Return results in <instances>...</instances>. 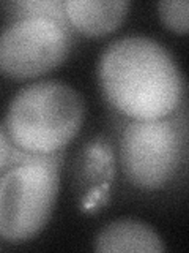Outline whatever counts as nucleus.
<instances>
[{
	"mask_svg": "<svg viewBox=\"0 0 189 253\" xmlns=\"http://www.w3.org/2000/svg\"><path fill=\"white\" fill-rule=\"evenodd\" d=\"M13 152L14 147L11 144L10 136L5 130L0 128V171H3L6 165L13 160Z\"/></svg>",
	"mask_w": 189,
	"mask_h": 253,
	"instance_id": "obj_10",
	"label": "nucleus"
},
{
	"mask_svg": "<svg viewBox=\"0 0 189 253\" xmlns=\"http://www.w3.org/2000/svg\"><path fill=\"white\" fill-rule=\"evenodd\" d=\"M161 21L165 27L177 32V34H186L189 29L188 14H189V3L186 0H170V2H159Z\"/></svg>",
	"mask_w": 189,
	"mask_h": 253,
	"instance_id": "obj_8",
	"label": "nucleus"
},
{
	"mask_svg": "<svg viewBox=\"0 0 189 253\" xmlns=\"http://www.w3.org/2000/svg\"><path fill=\"white\" fill-rule=\"evenodd\" d=\"M22 16H46V18L57 19L60 22H68L65 14L63 2L59 0H33V2H19L16 3Z\"/></svg>",
	"mask_w": 189,
	"mask_h": 253,
	"instance_id": "obj_9",
	"label": "nucleus"
},
{
	"mask_svg": "<svg viewBox=\"0 0 189 253\" xmlns=\"http://www.w3.org/2000/svg\"><path fill=\"white\" fill-rule=\"evenodd\" d=\"M66 19L90 37L106 35L115 30L129 10L126 0H68L63 3Z\"/></svg>",
	"mask_w": 189,
	"mask_h": 253,
	"instance_id": "obj_6",
	"label": "nucleus"
},
{
	"mask_svg": "<svg viewBox=\"0 0 189 253\" xmlns=\"http://www.w3.org/2000/svg\"><path fill=\"white\" fill-rule=\"evenodd\" d=\"M84 116V100L76 89L60 81H39L11 100L6 131L21 150L57 154L79 133Z\"/></svg>",
	"mask_w": 189,
	"mask_h": 253,
	"instance_id": "obj_2",
	"label": "nucleus"
},
{
	"mask_svg": "<svg viewBox=\"0 0 189 253\" xmlns=\"http://www.w3.org/2000/svg\"><path fill=\"white\" fill-rule=\"evenodd\" d=\"M94 250L102 253H161L165 247L152 226L136 220H118L98 234Z\"/></svg>",
	"mask_w": 189,
	"mask_h": 253,
	"instance_id": "obj_7",
	"label": "nucleus"
},
{
	"mask_svg": "<svg viewBox=\"0 0 189 253\" xmlns=\"http://www.w3.org/2000/svg\"><path fill=\"white\" fill-rule=\"evenodd\" d=\"M107 100L134 121L169 116L183 98V78L162 44L144 35L117 40L99 60Z\"/></svg>",
	"mask_w": 189,
	"mask_h": 253,
	"instance_id": "obj_1",
	"label": "nucleus"
},
{
	"mask_svg": "<svg viewBox=\"0 0 189 253\" xmlns=\"http://www.w3.org/2000/svg\"><path fill=\"white\" fill-rule=\"evenodd\" d=\"M18 165L0 177V239L24 242L49 221L59 195L57 154H30L14 149Z\"/></svg>",
	"mask_w": 189,
	"mask_h": 253,
	"instance_id": "obj_3",
	"label": "nucleus"
},
{
	"mask_svg": "<svg viewBox=\"0 0 189 253\" xmlns=\"http://www.w3.org/2000/svg\"><path fill=\"white\" fill-rule=\"evenodd\" d=\"M71 49L65 22L46 16H21L0 32V73L14 79L44 75Z\"/></svg>",
	"mask_w": 189,
	"mask_h": 253,
	"instance_id": "obj_4",
	"label": "nucleus"
},
{
	"mask_svg": "<svg viewBox=\"0 0 189 253\" xmlns=\"http://www.w3.org/2000/svg\"><path fill=\"white\" fill-rule=\"evenodd\" d=\"M122 166L136 187L153 190L175 176L183 157V139L169 119L134 121L123 131L120 142Z\"/></svg>",
	"mask_w": 189,
	"mask_h": 253,
	"instance_id": "obj_5",
	"label": "nucleus"
}]
</instances>
